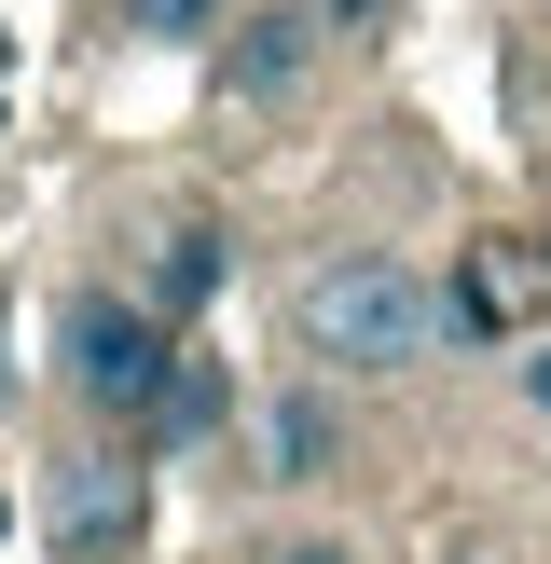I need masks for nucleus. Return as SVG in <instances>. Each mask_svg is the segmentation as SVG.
Returning <instances> with one entry per match:
<instances>
[{
	"mask_svg": "<svg viewBox=\"0 0 551 564\" xmlns=\"http://www.w3.org/2000/svg\"><path fill=\"white\" fill-rule=\"evenodd\" d=\"M290 330L317 372H413V358H441V275L413 262V248H331L317 275L290 290Z\"/></svg>",
	"mask_w": 551,
	"mask_h": 564,
	"instance_id": "1",
	"label": "nucleus"
},
{
	"mask_svg": "<svg viewBox=\"0 0 551 564\" xmlns=\"http://www.w3.org/2000/svg\"><path fill=\"white\" fill-rule=\"evenodd\" d=\"M55 345H69V386H83L97 413H165L180 330H165L152 303H125V290H83L69 317H55Z\"/></svg>",
	"mask_w": 551,
	"mask_h": 564,
	"instance_id": "2",
	"label": "nucleus"
},
{
	"mask_svg": "<svg viewBox=\"0 0 551 564\" xmlns=\"http://www.w3.org/2000/svg\"><path fill=\"white\" fill-rule=\"evenodd\" d=\"M138 538H152V468H138V455H55L42 468V551L125 564Z\"/></svg>",
	"mask_w": 551,
	"mask_h": 564,
	"instance_id": "3",
	"label": "nucleus"
},
{
	"mask_svg": "<svg viewBox=\"0 0 551 564\" xmlns=\"http://www.w3.org/2000/svg\"><path fill=\"white\" fill-rule=\"evenodd\" d=\"M248 441H262V482H331V468H345V413H331L317 386H276Z\"/></svg>",
	"mask_w": 551,
	"mask_h": 564,
	"instance_id": "4",
	"label": "nucleus"
},
{
	"mask_svg": "<svg viewBox=\"0 0 551 564\" xmlns=\"http://www.w3.org/2000/svg\"><path fill=\"white\" fill-rule=\"evenodd\" d=\"M290 83H303V14H262L220 42V97H290Z\"/></svg>",
	"mask_w": 551,
	"mask_h": 564,
	"instance_id": "5",
	"label": "nucleus"
},
{
	"mask_svg": "<svg viewBox=\"0 0 551 564\" xmlns=\"http://www.w3.org/2000/svg\"><path fill=\"white\" fill-rule=\"evenodd\" d=\"M152 290H165L152 317H193V303L220 290V235H207V220H180V235H165V275H152Z\"/></svg>",
	"mask_w": 551,
	"mask_h": 564,
	"instance_id": "6",
	"label": "nucleus"
},
{
	"mask_svg": "<svg viewBox=\"0 0 551 564\" xmlns=\"http://www.w3.org/2000/svg\"><path fill=\"white\" fill-rule=\"evenodd\" d=\"M220 413H235V386H220L207 358L180 345V372H165V413H152V441H193V427H220Z\"/></svg>",
	"mask_w": 551,
	"mask_h": 564,
	"instance_id": "7",
	"label": "nucleus"
},
{
	"mask_svg": "<svg viewBox=\"0 0 551 564\" xmlns=\"http://www.w3.org/2000/svg\"><path fill=\"white\" fill-rule=\"evenodd\" d=\"M138 42H207V28H235V0H125Z\"/></svg>",
	"mask_w": 551,
	"mask_h": 564,
	"instance_id": "8",
	"label": "nucleus"
},
{
	"mask_svg": "<svg viewBox=\"0 0 551 564\" xmlns=\"http://www.w3.org/2000/svg\"><path fill=\"white\" fill-rule=\"evenodd\" d=\"M262 564H358V551H345V538H276Z\"/></svg>",
	"mask_w": 551,
	"mask_h": 564,
	"instance_id": "9",
	"label": "nucleus"
},
{
	"mask_svg": "<svg viewBox=\"0 0 551 564\" xmlns=\"http://www.w3.org/2000/svg\"><path fill=\"white\" fill-rule=\"evenodd\" d=\"M523 400H538V413H551V345H538V358H523Z\"/></svg>",
	"mask_w": 551,
	"mask_h": 564,
	"instance_id": "10",
	"label": "nucleus"
},
{
	"mask_svg": "<svg viewBox=\"0 0 551 564\" xmlns=\"http://www.w3.org/2000/svg\"><path fill=\"white\" fill-rule=\"evenodd\" d=\"M331 14H372V0H331Z\"/></svg>",
	"mask_w": 551,
	"mask_h": 564,
	"instance_id": "11",
	"label": "nucleus"
}]
</instances>
